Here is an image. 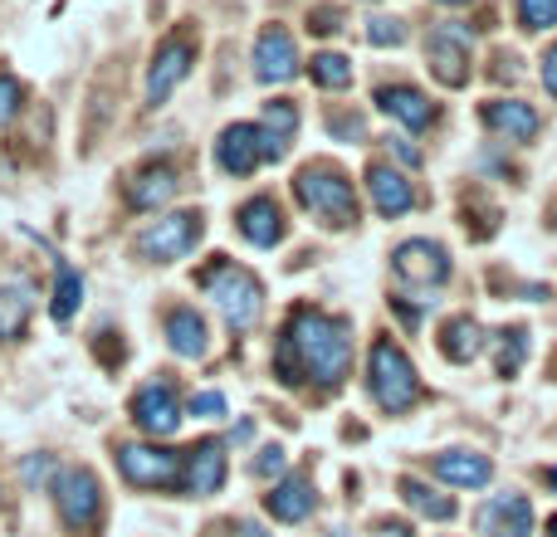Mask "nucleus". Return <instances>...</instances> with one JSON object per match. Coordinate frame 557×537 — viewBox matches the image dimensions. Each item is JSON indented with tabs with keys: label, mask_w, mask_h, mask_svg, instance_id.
I'll use <instances>...</instances> for the list:
<instances>
[{
	"label": "nucleus",
	"mask_w": 557,
	"mask_h": 537,
	"mask_svg": "<svg viewBox=\"0 0 557 537\" xmlns=\"http://www.w3.org/2000/svg\"><path fill=\"white\" fill-rule=\"evenodd\" d=\"M347 366H352L347 323L318 313V308H298L284 323V337H278V376L284 382L308 376L313 386H343Z\"/></svg>",
	"instance_id": "obj_1"
},
{
	"label": "nucleus",
	"mask_w": 557,
	"mask_h": 537,
	"mask_svg": "<svg viewBox=\"0 0 557 537\" xmlns=\"http://www.w3.org/2000/svg\"><path fill=\"white\" fill-rule=\"evenodd\" d=\"M201 284H206V294L215 298L221 317L235 327V333H250V327L260 323L264 288H260V278H255L250 268H240L231 260H215V264L201 268Z\"/></svg>",
	"instance_id": "obj_2"
},
{
	"label": "nucleus",
	"mask_w": 557,
	"mask_h": 537,
	"mask_svg": "<svg viewBox=\"0 0 557 537\" xmlns=\"http://www.w3.org/2000/svg\"><path fill=\"white\" fill-rule=\"evenodd\" d=\"M294 191H298V201H304V211L313 215V221L337 225V230H347V225L357 221L352 182H347V176L337 172V166H327V162H308L304 172H298Z\"/></svg>",
	"instance_id": "obj_3"
},
{
	"label": "nucleus",
	"mask_w": 557,
	"mask_h": 537,
	"mask_svg": "<svg viewBox=\"0 0 557 537\" xmlns=\"http://www.w3.org/2000/svg\"><path fill=\"white\" fill-rule=\"evenodd\" d=\"M367 386H372L376 405H382L386 415H401L416 405V396H421V376H416L411 357L401 352L396 342H372V357H367Z\"/></svg>",
	"instance_id": "obj_4"
},
{
	"label": "nucleus",
	"mask_w": 557,
	"mask_h": 537,
	"mask_svg": "<svg viewBox=\"0 0 557 537\" xmlns=\"http://www.w3.org/2000/svg\"><path fill=\"white\" fill-rule=\"evenodd\" d=\"M54 509H59V519H64L69 533L94 537L98 519H103V484H98V474L84 470V464L59 470L54 474Z\"/></svg>",
	"instance_id": "obj_5"
},
{
	"label": "nucleus",
	"mask_w": 557,
	"mask_h": 537,
	"mask_svg": "<svg viewBox=\"0 0 557 537\" xmlns=\"http://www.w3.org/2000/svg\"><path fill=\"white\" fill-rule=\"evenodd\" d=\"M201 230H206L201 211H176V215H166V221L147 225V230L133 240V250L152 264H172V260H182V254H191L196 245H201Z\"/></svg>",
	"instance_id": "obj_6"
},
{
	"label": "nucleus",
	"mask_w": 557,
	"mask_h": 537,
	"mask_svg": "<svg viewBox=\"0 0 557 537\" xmlns=\"http://www.w3.org/2000/svg\"><path fill=\"white\" fill-rule=\"evenodd\" d=\"M425 64L445 88H465L470 84V29L455 25V20L435 25L425 35Z\"/></svg>",
	"instance_id": "obj_7"
},
{
	"label": "nucleus",
	"mask_w": 557,
	"mask_h": 537,
	"mask_svg": "<svg viewBox=\"0 0 557 537\" xmlns=\"http://www.w3.org/2000/svg\"><path fill=\"white\" fill-rule=\"evenodd\" d=\"M117 470L137 489H176L182 484V460L162 445H117Z\"/></svg>",
	"instance_id": "obj_8"
},
{
	"label": "nucleus",
	"mask_w": 557,
	"mask_h": 537,
	"mask_svg": "<svg viewBox=\"0 0 557 537\" xmlns=\"http://www.w3.org/2000/svg\"><path fill=\"white\" fill-rule=\"evenodd\" d=\"M191 59H196V39L186 35H166L162 39V49H157V59H152V68H147V93H143V103L147 108H162L166 98L182 88V78L191 74Z\"/></svg>",
	"instance_id": "obj_9"
},
{
	"label": "nucleus",
	"mask_w": 557,
	"mask_h": 537,
	"mask_svg": "<svg viewBox=\"0 0 557 537\" xmlns=\"http://www.w3.org/2000/svg\"><path fill=\"white\" fill-rule=\"evenodd\" d=\"M392 268L411 288H441L445 278H450V260H445V250L435 240H406V245H396Z\"/></svg>",
	"instance_id": "obj_10"
},
{
	"label": "nucleus",
	"mask_w": 557,
	"mask_h": 537,
	"mask_svg": "<svg viewBox=\"0 0 557 537\" xmlns=\"http://www.w3.org/2000/svg\"><path fill=\"white\" fill-rule=\"evenodd\" d=\"M298 74V45L284 25H264L255 39V78L260 84H288Z\"/></svg>",
	"instance_id": "obj_11"
},
{
	"label": "nucleus",
	"mask_w": 557,
	"mask_h": 537,
	"mask_svg": "<svg viewBox=\"0 0 557 537\" xmlns=\"http://www.w3.org/2000/svg\"><path fill=\"white\" fill-rule=\"evenodd\" d=\"M133 421H137V430H147V435H176V425H182V401H176V391L172 386H162V382H147L143 391L133 396Z\"/></svg>",
	"instance_id": "obj_12"
},
{
	"label": "nucleus",
	"mask_w": 557,
	"mask_h": 537,
	"mask_svg": "<svg viewBox=\"0 0 557 537\" xmlns=\"http://www.w3.org/2000/svg\"><path fill=\"white\" fill-rule=\"evenodd\" d=\"M372 103L382 108L386 117H396L401 127H411V133H425V127L441 117V108H435L431 98H425L421 88H411V84H386V88H376Z\"/></svg>",
	"instance_id": "obj_13"
},
{
	"label": "nucleus",
	"mask_w": 557,
	"mask_h": 537,
	"mask_svg": "<svg viewBox=\"0 0 557 537\" xmlns=\"http://www.w3.org/2000/svg\"><path fill=\"white\" fill-rule=\"evenodd\" d=\"M182 489L191 499H206V494H221L225 489V445L201 440L191 454L182 460Z\"/></svg>",
	"instance_id": "obj_14"
},
{
	"label": "nucleus",
	"mask_w": 557,
	"mask_h": 537,
	"mask_svg": "<svg viewBox=\"0 0 557 537\" xmlns=\"http://www.w3.org/2000/svg\"><path fill=\"white\" fill-rule=\"evenodd\" d=\"M480 533L484 537H529L533 533V503L529 494H499L480 509Z\"/></svg>",
	"instance_id": "obj_15"
},
{
	"label": "nucleus",
	"mask_w": 557,
	"mask_h": 537,
	"mask_svg": "<svg viewBox=\"0 0 557 537\" xmlns=\"http://www.w3.org/2000/svg\"><path fill=\"white\" fill-rule=\"evenodd\" d=\"M215 162H221L231 176H250L255 166H264L255 123H231V127H225V133L215 137Z\"/></svg>",
	"instance_id": "obj_16"
},
{
	"label": "nucleus",
	"mask_w": 557,
	"mask_h": 537,
	"mask_svg": "<svg viewBox=\"0 0 557 537\" xmlns=\"http://www.w3.org/2000/svg\"><path fill=\"white\" fill-rule=\"evenodd\" d=\"M255 133H260L264 162H284V157H288V142H294V133H298V108L288 103V98H274V103H264V113H260V123H255Z\"/></svg>",
	"instance_id": "obj_17"
},
{
	"label": "nucleus",
	"mask_w": 557,
	"mask_h": 537,
	"mask_svg": "<svg viewBox=\"0 0 557 537\" xmlns=\"http://www.w3.org/2000/svg\"><path fill=\"white\" fill-rule=\"evenodd\" d=\"M176 186H182L176 182V166L152 162L127 182V205H133V211H162V205L176 196Z\"/></svg>",
	"instance_id": "obj_18"
},
{
	"label": "nucleus",
	"mask_w": 557,
	"mask_h": 537,
	"mask_svg": "<svg viewBox=\"0 0 557 537\" xmlns=\"http://www.w3.org/2000/svg\"><path fill=\"white\" fill-rule=\"evenodd\" d=\"M431 470H435V479L450 484V489H484L490 474H494V464L474 450H445V454L431 460Z\"/></svg>",
	"instance_id": "obj_19"
},
{
	"label": "nucleus",
	"mask_w": 557,
	"mask_h": 537,
	"mask_svg": "<svg viewBox=\"0 0 557 537\" xmlns=\"http://www.w3.org/2000/svg\"><path fill=\"white\" fill-rule=\"evenodd\" d=\"M235 225H240V235L255 245V250H274V245L284 240V215H278V205L270 201V196L245 201L240 215H235Z\"/></svg>",
	"instance_id": "obj_20"
},
{
	"label": "nucleus",
	"mask_w": 557,
	"mask_h": 537,
	"mask_svg": "<svg viewBox=\"0 0 557 537\" xmlns=\"http://www.w3.org/2000/svg\"><path fill=\"white\" fill-rule=\"evenodd\" d=\"M480 117H484V127H490V133L504 137V142H529V137L539 133V113H533L529 103H519V98H499V103H484Z\"/></svg>",
	"instance_id": "obj_21"
},
{
	"label": "nucleus",
	"mask_w": 557,
	"mask_h": 537,
	"mask_svg": "<svg viewBox=\"0 0 557 537\" xmlns=\"http://www.w3.org/2000/svg\"><path fill=\"white\" fill-rule=\"evenodd\" d=\"M367 191H372V205L382 215H401V211H411V201H416L411 182H406L396 166H386V162L367 166Z\"/></svg>",
	"instance_id": "obj_22"
},
{
	"label": "nucleus",
	"mask_w": 557,
	"mask_h": 537,
	"mask_svg": "<svg viewBox=\"0 0 557 537\" xmlns=\"http://www.w3.org/2000/svg\"><path fill=\"white\" fill-rule=\"evenodd\" d=\"M264 509H270L278 523H304L308 513L318 509V494L304 474H288V479L274 484V494H264Z\"/></svg>",
	"instance_id": "obj_23"
},
{
	"label": "nucleus",
	"mask_w": 557,
	"mask_h": 537,
	"mask_svg": "<svg viewBox=\"0 0 557 537\" xmlns=\"http://www.w3.org/2000/svg\"><path fill=\"white\" fill-rule=\"evenodd\" d=\"M166 342H172L176 357H206V347H211V333H206V317L196 313V308H172L166 313Z\"/></svg>",
	"instance_id": "obj_24"
},
{
	"label": "nucleus",
	"mask_w": 557,
	"mask_h": 537,
	"mask_svg": "<svg viewBox=\"0 0 557 537\" xmlns=\"http://www.w3.org/2000/svg\"><path fill=\"white\" fill-rule=\"evenodd\" d=\"M480 352H484V327L474 323L470 313L450 317V323L441 327V357H445V362L465 366V362H474Z\"/></svg>",
	"instance_id": "obj_25"
},
{
	"label": "nucleus",
	"mask_w": 557,
	"mask_h": 537,
	"mask_svg": "<svg viewBox=\"0 0 557 537\" xmlns=\"http://www.w3.org/2000/svg\"><path fill=\"white\" fill-rule=\"evenodd\" d=\"M29 308H35V294H29L25 278H10V284H0V342H10V337L25 333Z\"/></svg>",
	"instance_id": "obj_26"
},
{
	"label": "nucleus",
	"mask_w": 557,
	"mask_h": 537,
	"mask_svg": "<svg viewBox=\"0 0 557 537\" xmlns=\"http://www.w3.org/2000/svg\"><path fill=\"white\" fill-rule=\"evenodd\" d=\"M401 499H406V509L421 513V519H431V523H450L455 519L450 494L431 489V484H421V479H401Z\"/></svg>",
	"instance_id": "obj_27"
},
{
	"label": "nucleus",
	"mask_w": 557,
	"mask_h": 537,
	"mask_svg": "<svg viewBox=\"0 0 557 537\" xmlns=\"http://www.w3.org/2000/svg\"><path fill=\"white\" fill-rule=\"evenodd\" d=\"M78 303H84V274L69 268V264H59L54 268V298H49V317H54V323H74Z\"/></svg>",
	"instance_id": "obj_28"
},
{
	"label": "nucleus",
	"mask_w": 557,
	"mask_h": 537,
	"mask_svg": "<svg viewBox=\"0 0 557 537\" xmlns=\"http://www.w3.org/2000/svg\"><path fill=\"white\" fill-rule=\"evenodd\" d=\"M308 74H313L318 88H333V93H347V88H352V64H347L343 54H327V49L308 64Z\"/></svg>",
	"instance_id": "obj_29"
},
{
	"label": "nucleus",
	"mask_w": 557,
	"mask_h": 537,
	"mask_svg": "<svg viewBox=\"0 0 557 537\" xmlns=\"http://www.w3.org/2000/svg\"><path fill=\"white\" fill-rule=\"evenodd\" d=\"M504 347H499V376H513L523 362V347H529V333L523 327H509V333H499Z\"/></svg>",
	"instance_id": "obj_30"
},
{
	"label": "nucleus",
	"mask_w": 557,
	"mask_h": 537,
	"mask_svg": "<svg viewBox=\"0 0 557 537\" xmlns=\"http://www.w3.org/2000/svg\"><path fill=\"white\" fill-rule=\"evenodd\" d=\"M401 39H406L401 20H392V15H372V20H367V45L392 49V45H401Z\"/></svg>",
	"instance_id": "obj_31"
},
{
	"label": "nucleus",
	"mask_w": 557,
	"mask_h": 537,
	"mask_svg": "<svg viewBox=\"0 0 557 537\" xmlns=\"http://www.w3.org/2000/svg\"><path fill=\"white\" fill-rule=\"evenodd\" d=\"M523 29H553L557 25V0H519Z\"/></svg>",
	"instance_id": "obj_32"
},
{
	"label": "nucleus",
	"mask_w": 557,
	"mask_h": 537,
	"mask_svg": "<svg viewBox=\"0 0 557 537\" xmlns=\"http://www.w3.org/2000/svg\"><path fill=\"white\" fill-rule=\"evenodd\" d=\"M20 108H25V88H20V78L0 74V123H15Z\"/></svg>",
	"instance_id": "obj_33"
},
{
	"label": "nucleus",
	"mask_w": 557,
	"mask_h": 537,
	"mask_svg": "<svg viewBox=\"0 0 557 537\" xmlns=\"http://www.w3.org/2000/svg\"><path fill=\"white\" fill-rule=\"evenodd\" d=\"M186 411H191L196 421H225V396L221 391H201V396H191Z\"/></svg>",
	"instance_id": "obj_34"
},
{
	"label": "nucleus",
	"mask_w": 557,
	"mask_h": 537,
	"mask_svg": "<svg viewBox=\"0 0 557 537\" xmlns=\"http://www.w3.org/2000/svg\"><path fill=\"white\" fill-rule=\"evenodd\" d=\"M250 474L255 479H278V474H284V450H278V445H264L260 460H250Z\"/></svg>",
	"instance_id": "obj_35"
},
{
	"label": "nucleus",
	"mask_w": 557,
	"mask_h": 537,
	"mask_svg": "<svg viewBox=\"0 0 557 537\" xmlns=\"http://www.w3.org/2000/svg\"><path fill=\"white\" fill-rule=\"evenodd\" d=\"M382 142L392 147V157H396L401 166H421V152H416V147L406 142V137H382Z\"/></svg>",
	"instance_id": "obj_36"
},
{
	"label": "nucleus",
	"mask_w": 557,
	"mask_h": 537,
	"mask_svg": "<svg viewBox=\"0 0 557 537\" xmlns=\"http://www.w3.org/2000/svg\"><path fill=\"white\" fill-rule=\"evenodd\" d=\"M337 25H343V15H337V10H313V25H308V29H313V35H327V29H337Z\"/></svg>",
	"instance_id": "obj_37"
},
{
	"label": "nucleus",
	"mask_w": 557,
	"mask_h": 537,
	"mask_svg": "<svg viewBox=\"0 0 557 537\" xmlns=\"http://www.w3.org/2000/svg\"><path fill=\"white\" fill-rule=\"evenodd\" d=\"M543 88L557 98V45L548 49V59H543Z\"/></svg>",
	"instance_id": "obj_38"
},
{
	"label": "nucleus",
	"mask_w": 557,
	"mask_h": 537,
	"mask_svg": "<svg viewBox=\"0 0 557 537\" xmlns=\"http://www.w3.org/2000/svg\"><path fill=\"white\" fill-rule=\"evenodd\" d=\"M45 474H49V460H45V454H35V460L25 464V484H39Z\"/></svg>",
	"instance_id": "obj_39"
},
{
	"label": "nucleus",
	"mask_w": 557,
	"mask_h": 537,
	"mask_svg": "<svg viewBox=\"0 0 557 537\" xmlns=\"http://www.w3.org/2000/svg\"><path fill=\"white\" fill-rule=\"evenodd\" d=\"M396 317H401L406 327H416V323H421V308H406L401 298H396Z\"/></svg>",
	"instance_id": "obj_40"
},
{
	"label": "nucleus",
	"mask_w": 557,
	"mask_h": 537,
	"mask_svg": "<svg viewBox=\"0 0 557 537\" xmlns=\"http://www.w3.org/2000/svg\"><path fill=\"white\" fill-rule=\"evenodd\" d=\"M240 537H270V533H264V528H255V523H245Z\"/></svg>",
	"instance_id": "obj_41"
},
{
	"label": "nucleus",
	"mask_w": 557,
	"mask_h": 537,
	"mask_svg": "<svg viewBox=\"0 0 557 537\" xmlns=\"http://www.w3.org/2000/svg\"><path fill=\"white\" fill-rule=\"evenodd\" d=\"M435 5H450V10H460V5H470V0H435Z\"/></svg>",
	"instance_id": "obj_42"
},
{
	"label": "nucleus",
	"mask_w": 557,
	"mask_h": 537,
	"mask_svg": "<svg viewBox=\"0 0 557 537\" xmlns=\"http://www.w3.org/2000/svg\"><path fill=\"white\" fill-rule=\"evenodd\" d=\"M548 537H557V519H548Z\"/></svg>",
	"instance_id": "obj_43"
},
{
	"label": "nucleus",
	"mask_w": 557,
	"mask_h": 537,
	"mask_svg": "<svg viewBox=\"0 0 557 537\" xmlns=\"http://www.w3.org/2000/svg\"><path fill=\"white\" fill-rule=\"evenodd\" d=\"M548 484H553V489H557V470H548Z\"/></svg>",
	"instance_id": "obj_44"
}]
</instances>
